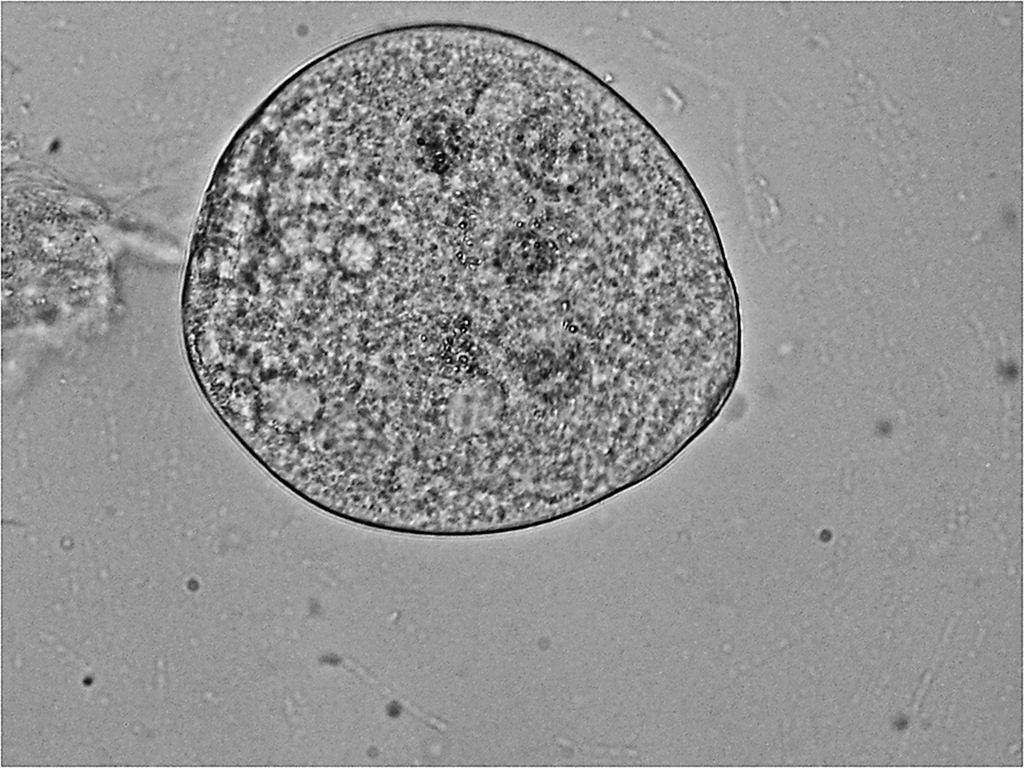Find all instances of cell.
<instances>
[{
  "label": "cell",
  "instance_id": "obj_1",
  "mask_svg": "<svg viewBox=\"0 0 1024 768\" xmlns=\"http://www.w3.org/2000/svg\"><path fill=\"white\" fill-rule=\"evenodd\" d=\"M337 250L339 262L350 272H368L377 260L375 242L361 230H352L345 234L340 239Z\"/></svg>",
  "mask_w": 1024,
  "mask_h": 768
}]
</instances>
